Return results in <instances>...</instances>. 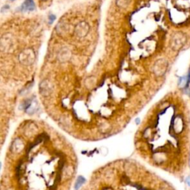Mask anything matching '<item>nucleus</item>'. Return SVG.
I'll list each match as a JSON object with an SVG mask.
<instances>
[{"mask_svg":"<svg viewBox=\"0 0 190 190\" xmlns=\"http://www.w3.org/2000/svg\"><path fill=\"white\" fill-rule=\"evenodd\" d=\"M35 8L36 6L33 0H25V2L20 7V10L22 11H34Z\"/></svg>","mask_w":190,"mask_h":190,"instance_id":"nucleus-1","label":"nucleus"},{"mask_svg":"<svg viewBox=\"0 0 190 190\" xmlns=\"http://www.w3.org/2000/svg\"><path fill=\"white\" fill-rule=\"evenodd\" d=\"M49 23H50V24H51V23H53L54 21L56 20V17H55L54 15H53V14H51V15L49 16Z\"/></svg>","mask_w":190,"mask_h":190,"instance_id":"nucleus-3","label":"nucleus"},{"mask_svg":"<svg viewBox=\"0 0 190 190\" xmlns=\"http://www.w3.org/2000/svg\"><path fill=\"white\" fill-rule=\"evenodd\" d=\"M11 1H14V0H11Z\"/></svg>","mask_w":190,"mask_h":190,"instance_id":"nucleus-4","label":"nucleus"},{"mask_svg":"<svg viewBox=\"0 0 190 190\" xmlns=\"http://www.w3.org/2000/svg\"><path fill=\"white\" fill-rule=\"evenodd\" d=\"M83 181H84V179H83V178H81V177H80V178H79V180L77 181V184H76V189L79 188V187H80V186L81 185L82 183H83V182H84Z\"/></svg>","mask_w":190,"mask_h":190,"instance_id":"nucleus-2","label":"nucleus"}]
</instances>
